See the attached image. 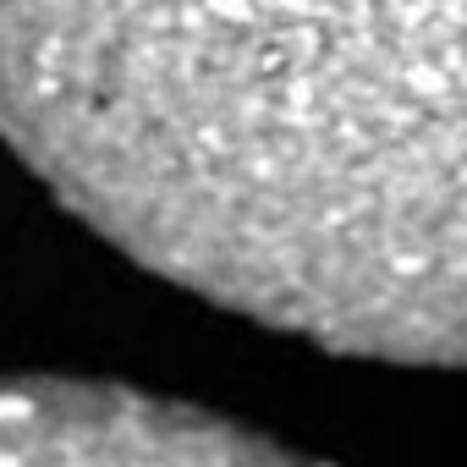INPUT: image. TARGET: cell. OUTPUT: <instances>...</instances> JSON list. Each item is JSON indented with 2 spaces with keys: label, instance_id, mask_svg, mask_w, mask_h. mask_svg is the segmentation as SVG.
Segmentation results:
<instances>
[{
  "label": "cell",
  "instance_id": "cell-1",
  "mask_svg": "<svg viewBox=\"0 0 467 467\" xmlns=\"http://www.w3.org/2000/svg\"><path fill=\"white\" fill-rule=\"evenodd\" d=\"M0 138L225 308L467 368V0H0Z\"/></svg>",
  "mask_w": 467,
  "mask_h": 467
},
{
  "label": "cell",
  "instance_id": "cell-2",
  "mask_svg": "<svg viewBox=\"0 0 467 467\" xmlns=\"http://www.w3.org/2000/svg\"><path fill=\"white\" fill-rule=\"evenodd\" d=\"M0 467H314L214 412L83 385L0 379Z\"/></svg>",
  "mask_w": 467,
  "mask_h": 467
}]
</instances>
